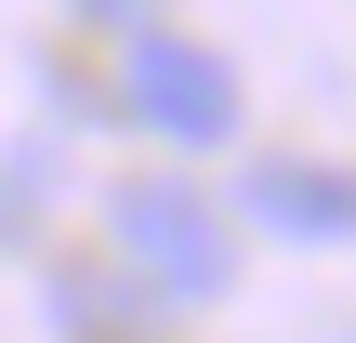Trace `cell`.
I'll list each match as a JSON object with an SVG mask.
<instances>
[{"label":"cell","instance_id":"obj_4","mask_svg":"<svg viewBox=\"0 0 356 343\" xmlns=\"http://www.w3.org/2000/svg\"><path fill=\"white\" fill-rule=\"evenodd\" d=\"M66 13H92V26H132V40H145V13H159V0H66Z\"/></svg>","mask_w":356,"mask_h":343},{"label":"cell","instance_id":"obj_3","mask_svg":"<svg viewBox=\"0 0 356 343\" xmlns=\"http://www.w3.org/2000/svg\"><path fill=\"white\" fill-rule=\"evenodd\" d=\"M251 225H277V238H356V185L330 159H264L251 172Z\"/></svg>","mask_w":356,"mask_h":343},{"label":"cell","instance_id":"obj_2","mask_svg":"<svg viewBox=\"0 0 356 343\" xmlns=\"http://www.w3.org/2000/svg\"><path fill=\"white\" fill-rule=\"evenodd\" d=\"M119 106L172 145V159H198V145H238V66L211 53V40H132L119 53Z\"/></svg>","mask_w":356,"mask_h":343},{"label":"cell","instance_id":"obj_1","mask_svg":"<svg viewBox=\"0 0 356 343\" xmlns=\"http://www.w3.org/2000/svg\"><path fill=\"white\" fill-rule=\"evenodd\" d=\"M106 264L145 304H211V291H238V225L185 172H132V185H106Z\"/></svg>","mask_w":356,"mask_h":343}]
</instances>
